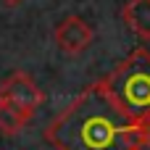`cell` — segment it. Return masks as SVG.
Here are the masks:
<instances>
[{"label": "cell", "mask_w": 150, "mask_h": 150, "mask_svg": "<svg viewBox=\"0 0 150 150\" xmlns=\"http://www.w3.org/2000/svg\"><path fill=\"white\" fill-rule=\"evenodd\" d=\"M45 140L55 150H137L140 119L95 82L47 124Z\"/></svg>", "instance_id": "1"}, {"label": "cell", "mask_w": 150, "mask_h": 150, "mask_svg": "<svg viewBox=\"0 0 150 150\" xmlns=\"http://www.w3.org/2000/svg\"><path fill=\"white\" fill-rule=\"evenodd\" d=\"M108 95L132 116L150 113V53L145 47L132 50L105 79H100Z\"/></svg>", "instance_id": "2"}, {"label": "cell", "mask_w": 150, "mask_h": 150, "mask_svg": "<svg viewBox=\"0 0 150 150\" xmlns=\"http://www.w3.org/2000/svg\"><path fill=\"white\" fill-rule=\"evenodd\" d=\"M0 100L16 105L18 111H24V113H29V116H34V111L42 105L45 95H42V90L37 87V82H34L29 74L13 71L11 76H5V79L0 82Z\"/></svg>", "instance_id": "3"}, {"label": "cell", "mask_w": 150, "mask_h": 150, "mask_svg": "<svg viewBox=\"0 0 150 150\" xmlns=\"http://www.w3.org/2000/svg\"><path fill=\"white\" fill-rule=\"evenodd\" d=\"M92 26L82 16H66L55 26V42L66 55H79L92 45Z\"/></svg>", "instance_id": "4"}, {"label": "cell", "mask_w": 150, "mask_h": 150, "mask_svg": "<svg viewBox=\"0 0 150 150\" xmlns=\"http://www.w3.org/2000/svg\"><path fill=\"white\" fill-rule=\"evenodd\" d=\"M121 16L140 40H150V0H129Z\"/></svg>", "instance_id": "5"}, {"label": "cell", "mask_w": 150, "mask_h": 150, "mask_svg": "<svg viewBox=\"0 0 150 150\" xmlns=\"http://www.w3.org/2000/svg\"><path fill=\"white\" fill-rule=\"evenodd\" d=\"M29 119H32L29 113H24V111H18L16 105L0 100V134H5V137L18 134V132L29 124Z\"/></svg>", "instance_id": "6"}, {"label": "cell", "mask_w": 150, "mask_h": 150, "mask_svg": "<svg viewBox=\"0 0 150 150\" xmlns=\"http://www.w3.org/2000/svg\"><path fill=\"white\" fill-rule=\"evenodd\" d=\"M137 150H150V113L140 119V142Z\"/></svg>", "instance_id": "7"}, {"label": "cell", "mask_w": 150, "mask_h": 150, "mask_svg": "<svg viewBox=\"0 0 150 150\" xmlns=\"http://www.w3.org/2000/svg\"><path fill=\"white\" fill-rule=\"evenodd\" d=\"M3 3H5V5H18L21 0H3Z\"/></svg>", "instance_id": "8"}]
</instances>
